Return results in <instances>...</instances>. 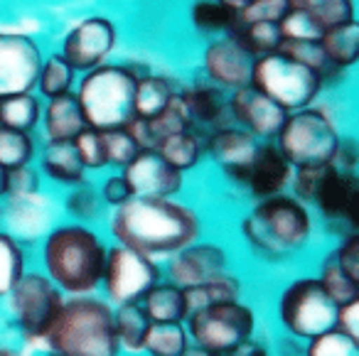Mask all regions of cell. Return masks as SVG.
<instances>
[{"label": "cell", "instance_id": "3957f363", "mask_svg": "<svg viewBox=\"0 0 359 356\" xmlns=\"http://www.w3.org/2000/svg\"><path fill=\"white\" fill-rule=\"evenodd\" d=\"M42 341L47 356H121L114 307L96 295L65 297Z\"/></svg>", "mask_w": 359, "mask_h": 356}, {"label": "cell", "instance_id": "f5cc1de1", "mask_svg": "<svg viewBox=\"0 0 359 356\" xmlns=\"http://www.w3.org/2000/svg\"><path fill=\"white\" fill-rule=\"evenodd\" d=\"M185 356H219V354H212V351H205V349H200V346H190Z\"/></svg>", "mask_w": 359, "mask_h": 356}, {"label": "cell", "instance_id": "7bdbcfd3", "mask_svg": "<svg viewBox=\"0 0 359 356\" xmlns=\"http://www.w3.org/2000/svg\"><path fill=\"white\" fill-rule=\"evenodd\" d=\"M293 0H251L244 11L236 13L239 25H251V22H276L278 25L290 11Z\"/></svg>", "mask_w": 359, "mask_h": 356}, {"label": "cell", "instance_id": "d4e9b609", "mask_svg": "<svg viewBox=\"0 0 359 356\" xmlns=\"http://www.w3.org/2000/svg\"><path fill=\"white\" fill-rule=\"evenodd\" d=\"M155 150L160 153V158L168 165H172L175 170L185 174L187 170L197 167V163L205 155V138L197 130H180V133L165 135L158 140Z\"/></svg>", "mask_w": 359, "mask_h": 356}, {"label": "cell", "instance_id": "7dc6e473", "mask_svg": "<svg viewBox=\"0 0 359 356\" xmlns=\"http://www.w3.org/2000/svg\"><path fill=\"white\" fill-rule=\"evenodd\" d=\"M334 329L347 334L349 339L359 341V300H352V302H347V305L337 307Z\"/></svg>", "mask_w": 359, "mask_h": 356}, {"label": "cell", "instance_id": "f6af8a7d", "mask_svg": "<svg viewBox=\"0 0 359 356\" xmlns=\"http://www.w3.org/2000/svg\"><path fill=\"white\" fill-rule=\"evenodd\" d=\"M332 256L337 258V263L349 273L352 278L359 280V233H344L342 241L337 243V248L332 251Z\"/></svg>", "mask_w": 359, "mask_h": 356}, {"label": "cell", "instance_id": "e575fe53", "mask_svg": "<svg viewBox=\"0 0 359 356\" xmlns=\"http://www.w3.org/2000/svg\"><path fill=\"white\" fill-rule=\"evenodd\" d=\"M293 6L308 13L323 30L354 20V0H293Z\"/></svg>", "mask_w": 359, "mask_h": 356}, {"label": "cell", "instance_id": "30bf717a", "mask_svg": "<svg viewBox=\"0 0 359 356\" xmlns=\"http://www.w3.org/2000/svg\"><path fill=\"white\" fill-rule=\"evenodd\" d=\"M163 280V268L155 258L128 248L123 243H114L106 251L104 273H101V290L104 300L111 307L140 302L145 292Z\"/></svg>", "mask_w": 359, "mask_h": 356}, {"label": "cell", "instance_id": "7c38bea8", "mask_svg": "<svg viewBox=\"0 0 359 356\" xmlns=\"http://www.w3.org/2000/svg\"><path fill=\"white\" fill-rule=\"evenodd\" d=\"M327 224L357 231L359 224V179L357 172H347L334 165H325L315 187L313 202Z\"/></svg>", "mask_w": 359, "mask_h": 356}, {"label": "cell", "instance_id": "74e56055", "mask_svg": "<svg viewBox=\"0 0 359 356\" xmlns=\"http://www.w3.org/2000/svg\"><path fill=\"white\" fill-rule=\"evenodd\" d=\"M65 207H67V214H69L76 224L96 221V219L101 217V212H104V202H101V197H99V189H94L89 182L79 184V187H72Z\"/></svg>", "mask_w": 359, "mask_h": 356}, {"label": "cell", "instance_id": "4fadbf2b", "mask_svg": "<svg viewBox=\"0 0 359 356\" xmlns=\"http://www.w3.org/2000/svg\"><path fill=\"white\" fill-rule=\"evenodd\" d=\"M42 67L37 42L20 32H0V99L32 94Z\"/></svg>", "mask_w": 359, "mask_h": 356}, {"label": "cell", "instance_id": "4316f807", "mask_svg": "<svg viewBox=\"0 0 359 356\" xmlns=\"http://www.w3.org/2000/svg\"><path fill=\"white\" fill-rule=\"evenodd\" d=\"M114 324H116V339H118L121 351L126 354H143L145 339L153 322L143 312L140 302L114 307Z\"/></svg>", "mask_w": 359, "mask_h": 356}, {"label": "cell", "instance_id": "484cf974", "mask_svg": "<svg viewBox=\"0 0 359 356\" xmlns=\"http://www.w3.org/2000/svg\"><path fill=\"white\" fill-rule=\"evenodd\" d=\"M175 94H177V91L172 89V84H170L165 76L143 71V74L135 79V94H133L135 118H143V121L155 118V116L168 109L170 101L175 99Z\"/></svg>", "mask_w": 359, "mask_h": 356}, {"label": "cell", "instance_id": "277c9868", "mask_svg": "<svg viewBox=\"0 0 359 356\" xmlns=\"http://www.w3.org/2000/svg\"><path fill=\"white\" fill-rule=\"evenodd\" d=\"M241 233L259 256L285 261L310 243L313 214L308 204L293 194H276L256 202V207L241 219Z\"/></svg>", "mask_w": 359, "mask_h": 356}, {"label": "cell", "instance_id": "ba28073f", "mask_svg": "<svg viewBox=\"0 0 359 356\" xmlns=\"http://www.w3.org/2000/svg\"><path fill=\"white\" fill-rule=\"evenodd\" d=\"M251 86L278 104L285 114L313 106L323 91V76L310 67L273 52V55L256 57L251 71Z\"/></svg>", "mask_w": 359, "mask_h": 356}, {"label": "cell", "instance_id": "f546056e", "mask_svg": "<svg viewBox=\"0 0 359 356\" xmlns=\"http://www.w3.org/2000/svg\"><path fill=\"white\" fill-rule=\"evenodd\" d=\"M241 292H244L241 280L234 273L226 271V273H222V275H217L215 280L202 282V285L185 290V295H187V307H190V312H192L207 305H217V302L241 300Z\"/></svg>", "mask_w": 359, "mask_h": 356}, {"label": "cell", "instance_id": "816d5d0a", "mask_svg": "<svg viewBox=\"0 0 359 356\" xmlns=\"http://www.w3.org/2000/svg\"><path fill=\"white\" fill-rule=\"evenodd\" d=\"M8 197V170L0 167V202Z\"/></svg>", "mask_w": 359, "mask_h": 356}, {"label": "cell", "instance_id": "d6a6232c", "mask_svg": "<svg viewBox=\"0 0 359 356\" xmlns=\"http://www.w3.org/2000/svg\"><path fill=\"white\" fill-rule=\"evenodd\" d=\"M192 346L185 324H150L143 354L148 356H185Z\"/></svg>", "mask_w": 359, "mask_h": 356}, {"label": "cell", "instance_id": "b9f144b4", "mask_svg": "<svg viewBox=\"0 0 359 356\" xmlns=\"http://www.w3.org/2000/svg\"><path fill=\"white\" fill-rule=\"evenodd\" d=\"M72 148H74L79 163L84 165V170H101L106 167V150H104V138H101V130L89 128L86 125L74 140H72Z\"/></svg>", "mask_w": 359, "mask_h": 356}, {"label": "cell", "instance_id": "db71d44e", "mask_svg": "<svg viewBox=\"0 0 359 356\" xmlns=\"http://www.w3.org/2000/svg\"><path fill=\"white\" fill-rule=\"evenodd\" d=\"M0 356H20V351L11 349V346H0Z\"/></svg>", "mask_w": 359, "mask_h": 356}, {"label": "cell", "instance_id": "ffe728a7", "mask_svg": "<svg viewBox=\"0 0 359 356\" xmlns=\"http://www.w3.org/2000/svg\"><path fill=\"white\" fill-rule=\"evenodd\" d=\"M290 177H293V167L280 155L276 143H261L259 150H256L254 163L249 167V174L244 179V187L259 202V199L283 194L290 187Z\"/></svg>", "mask_w": 359, "mask_h": 356}, {"label": "cell", "instance_id": "ee69618b", "mask_svg": "<svg viewBox=\"0 0 359 356\" xmlns=\"http://www.w3.org/2000/svg\"><path fill=\"white\" fill-rule=\"evenodd\" d=\"M40 192V172L32 165L8 170V197L6 199H30Z\"/></svg>", "mask_w": 359, "mask_h": 356}, {"label": "cell", "instance_id": "7a4b0ae2", "mask_svg": "<svg viewBox=\"0 0 359 356\" xmlns=\"http://www.w3.org/2000/svg\"><path fill=\"white\" fill-rule=\"evenodd\" d=\"M106 251L109 243L89 224H60L42 238V273L65 297L96 295L101 287Z\"/></svg>", "mask_w": 359, "mask_h": 356}, {"label": "cell", "instance_id": "f35d334b", "mask_svg": "<svg viewBox=\"0 0 359 356\" xmlns=\"http://www.w3.org/2000/svg\"><path fill=\"white\" fill-rule=\"evenodd\" d=\"M278 30H280V40H293V42H318L325 32L308 13L295 6H290L285 18L278 22Z\"/></svg>", "mask_w": 359, "mask_h": 356}, {"label": "cell", "instance_id": "7402d4cb", "mask_svg": "<svg viewBox=\"0 0 359 356\" xmlns=\"http://www.w3.org/2000/svg\"><path fill=\"white\" fill-rule=\"evenodd\" d=\"M140 307L153 324H185L190 315L185 290L170 280H160L158 285L150 287L140 300Z\"/></svg>", "mask_w": 359, "mask_h": 356}, {"label": "cell", "instance_id": "8992f818", "mask_svg": "<svg viewBox=\"0 0 359 356\" xmlns=\"http://www.w3.org/2000/svg\"><path fill=\"white\" fill-rule=\"evenodd\" d=\"M339 130L327 111L308 106L285 116L273 143L295 170L330 165L339 148Z\"/></svg>", "mask_w": 359, "mask_h": 356}, {"label": "cell", "instance_id": "9c48e42d", "mask_svg": "<svg viewBox=\"0 0 359 356\" xmlns=\"http://www.w3.org/2000/svg\"><path fill=\"white\" fill-rule=\"evenodd\" d=\"M192 346L212 354H229L256 334V312L244 300H229L192 310L185 320Z\"/></svg>", "mask_w": 359, "mask_h": 356}, {"label": "cell", "instance_id": "681fc988", "mask_svg": "<svg viewBox=\"0 0 359 356\" xmlns=\"http://www.w3.org/2000/svg\"><path fill=\"white\" fill-rule=\"evenodd\" d=\"M303 349H305V341L293 339V336H288V334H285L278 344L280 356H303Z\"/></svg>", "mask_w": 359, "mask_h": 356}, {"label": "cell", "instance_id": "5b68a950", "mask_svg": "<svg viewBox=\"0 0 359 356\" xmlns=\"http://www.w3.org/2000/svg\"><path fill=\"white\" fill-rule=\"evenodd\" d=\"M138 71L128 64H101L76 84L74 99L89 128H123L133 118V94Z\"/></svg>", "mask_w": 359, "mask_h": 356}, {"label": "cell", "instance_id": "d590c367", "mask_svg": "<svg viewBox=\"0 0 359 356\" xmlns=\"http://www.w3.org/2000/svg\"><path fill=\"white\" fill-rule=\"evenodd\" d=\"M192 25L200 32H210V35H217V32H224L229 35L231 27L236 22V13L224 8L217 0H195V6L190 11Z\"/></svg>", "mask_w": 359, "mask_h": 356}, {"label": "cell", "instance_id": "ac0fdd59", "mask_svg": "<svg viewBox=\"0 0 359 356\" xmlns=\"http://www.w3.org/2000/svg\"><path fill=\"white\" fill-rule=\"evenodd\" d=\"M261 140L241 130L239 125H222V128L207 133L205 153L215 160V165L236 184H244L249 167L256 158Z\"/></svg>", "mask_w": 359, "mask_h": 356}, {"label": "cell", "instance_id": "8fae6325", "mask_svg": "<svg viewBox=\"0 0 359 356\" xmlns=\"http://www.w3.org/2000/svg\"><path fill=\"white\" fill-rule=\"evenodd\" d=\"M8 307L27 339H42L60 312L65 295L42 271H25L8 292Z\"/></svg>", "mask_w": 359, "mask_h": 356}, {"label": "cell", "instance_id": "c3c4849f", "mask_svg": "<svg viewBox=\"0 0 359 356\" xmlns=\"http://www.w3.org/2000/svg\"><path fill=\"white\" fill-rule=\"evenodd\" d=\"M224 356H271V349L264 344V341H259L254 336V339L244 341V344L236 346L234 351H229V354H224Z\"/></svg>", "mask_w": 359, "mask_h": 356}, {"label": "cell", "instance_id": "1f68e13d", "mask_svg": "<svg viewBox=\"0 0 359 356\" xmlns=\"http://www.w3.org/2000/svg\"><path fill=\"white\" fill-rule=\"evenodd\" d=\"M74 84H76V71L72 69L69 62L60 52L42 60L40 76H37V86H35V89H40L42 96L57 99V96L74 94Z\"/></svg>", "mask_w": 359, "mask_h": 356}, {"label": "cell", "instance_id": "52a82bcc", "mask_svg": "<svg viewBox=\"0 0 359 356\" xmlns=\"http://www.w3.org/2000/svg\"><path fill=\"white\" fill-rule=\"evenodd\" d=\"M276 317L283 331L293 339L310 341L334 329L337 305L330 300L315 275L290 280L276 300Z\"/></svg>", "mask_w": 359, "mask_h": 356}, {"label": "cell", "instance_id": "f907efd6", "mask_svg": "<svg viewBox=\"0 0 359 356\" xmlns=\"http://www.w3.org/2000/svg\"><path fill=\"white\" fill-rule=\"evenodd\" d=\"M217 3H222V6H224V8H229V11L239 13V11H244V8L249 6L251 0H217Z\"/></svg>", "mask_w": 359, "mask_h": 356}, {"label": "cell", "instance_id": "d6986e66", "mask_svg": "<svg viewBox=\"0 0 359 356\" xmlns=\"http://www.w3.org/2000/svg\"><path fill=\"white\" fill-rule=\"evenodd\" d=\"M254 57L234 40V37L224 35L219 40L210 42L202 57V67L210 79V84L219 86L222 91L229 89H244L251 84V71H254Z\"/></svg>", "mask_w": 359, "mask_h": 356}, {"label": "cell", "instance_id": "9a60e30c", "mask_svg": "<svg viewBox=\"0 0 359 356\" xmlns=\"http://www.w3.org/2000/svg\"><path fill=\"white\" fill-rule=\"evenodd\" d=\"M229 271V253L224 246L197 238L182 251L172 253L165 263V280L175 282L182 290H190L202 282L215 280L217 275Z\"/></svg>", "mask_w": 359, "mask_h": 356}, {"label": "cell", "instance_id": "4dcf8cb0", "mask_svg": "<svg viewBox=\"0 0 359 356\" xmlns=\"http://www.w3.org/2000/svg\"><path fill=\"white\" fill-rule=\"evenodd\" d=\"M315 278H318L323 290L327 292L330 300H332L337 307L347 305V302H352V300H359V280L352 278L342 266H339L337 258H334L332 253L323 261L320 273Z\"/></svg>", "mask_w": 359, "mask_h": 356}, {"label": "cell", "instance_id": "e0dca14e", "mask_svg": "<svg viewBox=\"0 0 359 356\" xmlns=\"http://www.w3.org/2000/svg\"><path fill=\"white\" fill-rule=\"evenodd\" d=\"M226 106H229V118L234 121V125H239L261 143H273L288 116L278 104H273L269 96L256 91L251 84L231 91Z\"/></svg>", "mask_w": 359, "mask_h": 356}, {"label": "cell", "instance_id": "6da1fadb", "mask_svg": "<svg viewBox=\"0 0 359 356\" xmlns=\"http://www.w3.org/2000/svg\"><path fill=\"white\" fill-rule=\"evenodd\" d=\"M109 228L116 243L150 258H170L202 236V219L195 209L175 199L130 197L114 209Z\"/></svg>", "mask_w": 359, "mask_h": 356}, {"label": "cell", "instance_id": "bcb514c9", "mask_svg": "<svg viewBox=\"0 0 359 356\" xmlns=\"http://www.w3.org/2000/svg\"><path fill=\"white\" fill-rule=\"evenodd\" d=\"M99 197H101V202H104V207L116 209V207H121V204L128 202L133 194H130L128 182L123 179V174L116 172L104 179V184H101V189H99Z\"/></svg>", "mask_w": 359, "mask_h": 356}, {"label": "cell", "instance_id": "cb8c5ba5", "mask_svg": "<svg viewBox=\"0 0 359 356\" xmlns=\"http://www.w3.org/2000/svg\"><path fill=\"white\" fill-rule=\"evenodd\" d=\"M40 167L55 184L62 187H79L86 182V170L79 163L72 143H47L42 150Z\"/></svg>", "mask_w": 359, "mask_h": 356}, {"label": "cell", "instance_id": "8d00e7d4", "mask_svg": "<svg viewBox=\"0 0 359 356\" xmlns=\"http://www.w3.org/2000/svg\"><path fill=\"white\" fill-rule=\"evenodd\" d=\"M35 160V140L30 133L0 128V167L15 170L22 165H32Z\"/></svg>", "mask_w": 359, "mask_h": 356}, {"label": "cell", "instance_id": "5bb4252c", "mask_svg": "<svg viewBox=\"0 0 359 356\" xmlns=\"http://www.w3.org/2000/svg\"><path fill=\"white\" fill-rule=\"evenodd\" d=\"M116 40H118V32H116L114 22L109 18L94 15L72 27L69 35L62 42L60 55L69 62L74 71L86 74L109 62L111 52L116 50Z\"/></svg>", "mask_w": 359, "mask_h": 356}, {"label": "cell", "instance_id": "f1b7e54d", "mask_svg": "<svg viewBox=\"0 0 359 356\" xmlns=\"http://www.w3.org/2000/svg\"><path fill=\"white\" fill-rule=\"evenodd\" d=\"M42 118V104L35 94H18L0 99V128L32 133Z\"/></svg>", "mask_w": 359, "mask_h": 356}, {"label": "cell", "instance_id": "60d3db41", "mask_svg": "<svg viewBox=\"0 0 359 356\" xmlns=\"http://www.w3.org/2000/svg\"><path fill=\"white\" fill-rule=\"evenodd\" d=\"M101 138H104V150H106V165H114V167L123 170L135 155L140 153V148L135 145V140L130 138V133L123 128H109L101 130Z\"/></svg>", "mask_w": 359, "mask_h": 356}, {"label": "cell", "instance_id": "603a6c76", "mask_svg": "<svg viewBox=\"0 0 359 356\" xmlns=\"http://www.w3.org/2000/svg\"><path fill=\"white\" fill-rule=\"evenodd\" d=\"M86 128L84 114L74 94L47 99L45 106V135L47 143H72Z\"/></svg>", "mask_w": 359, "mask_h": 356}, {"label": "cell", "instance_id": "ab89813d", "mask_svg": "<svg viewBox=\"0 0 359 356\" xmlns=\"http://www.w3.org/2000/svg\"><path fill=\"white\" fill-rule=\"evenodd\" d=\"M303 356H359V341L349 339L337 329H330L305 341Z\"/></svg>", "mask_w": 359, "mask_h": 356}, {"label": "cell", "instance_id": "836d02e7", "mask_svg": "<svg viewBox=\"0 0 359 356\" xmlns=\"http://www.w3.org/2000/svg\"><path fill=\"white\" fill-rule=\"evenodd\" d=\"M27 271L25 248L15 236L0 228V300L8 297L11 287L18 282V278Z\"/></svg>", "mask_w": 359, "mask_h": 356}, {"label": "cell", "instance_id": "44dd1931", "mask_svg": "<svg viewBox=\"0 0 359 356\" xmlns=\"http://www.w3.org/2000/svg\"><path fill=\"white\" fill-rule=\"evenodd\" d=\"M180 99L185 104L187 114H190V121H192V128H195L197 133H200V128L212 133V130L222 128V125H231V123H226V118H229V106H226V96L219 86L195 84L182 91Z\"/></svg>", "mask_w": 359, "mask_h": 356}, {"label": "cell", "instance_id": "2e32d148", "mask_svg": "<svg viewBox=\"0 0 359 356\" xmlns=\"http://www.w3.org/2000/svg\"><path fill=\"white\" fill-rule=\"evenodd\" d=\"M121 174L128 182L130 194L143 199H172L185 184V174L165 163L158 150H140Z\"/></svg>", "mask_w": 359, "mask_h": 356}, {"label": "cell", "instance_id": "83f0119b", "mask_svg": "<svg viewBox=\"0 0 359 356\" xmlns=\"http://www.w3.org/2000/svg\"><path fill=\"white\" fill-rule=\"evenodd\" d=\"M323 55L334 69H349L359 55V22H344V25L330 27L320 37Z\"/></svg>", "mask_w": 359, "mask_h": 356}]
</instances>
